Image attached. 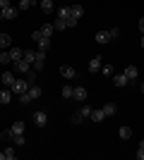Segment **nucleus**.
<instances>
[{
    "label": "nucleus",
    "mask_w": 144,
    "mask_h": 160,
    "mask_svg": "<svg viewBox=\"0 0 144 160\" xmlns=\"http://www.w3.org/2000/svg\"><path fill=\"white\" fill-rule=\"evenodd\" d=\"M96 41H99V43H108V41H113V38H110L108 31H99L96 33Z\"/></svg>",
    "instance_id": "obj_21"
},
{
    "label": "nucleus",
    "mask_w": 144,
    "mask_h": 160,
    "mask_svg": "<svg viewBox=\"0 0 144 160\" xmlns=\"http://www.w3.org/2000/svg\"><path fill=\"white\" fill-rule=\"evenodd\" d=\"M62 98H72V86H62Z\"/></svg>",
    "instance_id": "obj_31"
},
{
    "label": "nucleus",
    "mask_w": 144,
    "mask_h": 160,
    "mask_svg": "<svg viewBox=\"0 0 144 160\" xmlns=\"http://www.w3.org/2000/svg\"><path fill=\"white\" fill-rule=\"evenodd\" d=\"M53 29H55V31H62V29H67V22H65V19H60V17H58V19L53 22Z\"/></svg>",
    "instance_id": "obj_25"
},
{
    "label": "nucleus",
    "mask_w": 144,
    "mask_h": 160,
    "mask_svg": "<svg viewBox=\"0 0 144 160\" xmlns=\"http://www.w3.org/2000/svg\"><path fill=\"white\" fill-rule=\"evenodd\" d=\"M41 10L46 14H51V12H53V0H41Z\"/></svg>",
    "instance_id": "obj_24"
},
{
    "label": "nucleus",
    "mask_w": 144,
    "mask_h": 160,
    "mask_svg": "<svg viewBox=\"0 0 144 160\" xmlns=\"http://www.w3.org/2000/svg\"><path fill=\"white\" fill-rule=\"evenodd\" d=\"M101 72L106 77H113V65H101Z\"/></svg>",
    "instance_id": "obj_30"
},
{
    "label": "nucleus",
    "mask_w": 144,
    "mask_h": 160,
    "mask_svg": "<svg viewBox=\"0 0 144 160\" xmlns=\"http://www.w3.org/2000/svg\"><path fill=\"white\" fill-rule=\"evenodd\" d=\"M101 58H99V55H96V58H91V62H89V72L94 74V72H101Z\"/></svg>",
    "instance_id": "obj_15"
},
{
    "label": "nucleus",
    "mask_w": 144,
    "mask_h": 160,
    "mask_svg": "<svg viewBox=\"0 0 144 160\" xmlns=\"http://www.w3.org/2000/svg\"><path fill=\"white\" fill-rule=\"evenodd\" d=\"M123 74L127 77V84H135V79H137V67H135V65H127Z\"/></svg>",
    "instance_id": "obj_8"
},
{
    "label": "nucleus",
    "mask_w": 144,
    "mask_h": 160,
    "mask_svg": "<svg viewBox=\"0 0 144 160\" xmlns=\"http://www.w3.org/2000/svg\"><path fill=\"white\" fill-rule=\"evenodd\" d=\"M17 12H19V7H3V19H14L17 17Z\"/></svg>",
    "instance_id": "obj_10"
},
{
    "label": "nucleus",
    "mask_w": 144,
    "mask_h": 160,
    "mask_svg": "<svg viewBox=\"0 0 144 160\" xmlns=\"http://www.w3.org/2000/svg\"><path fill=\"white\" fill-rule=\"evenodd\" d=\"M41 93H43V91H41V86H36V84H31L27 93H22V96H19V103H22V105H27V103H31V100L41 98Z\"/></svg>",
    "instance_id": "obj_1"
},
{
    "label": "nucleus",
    "mask_w": 144,
    "mask_h": 160,
    "mask_svg": "<svg viewBox=\"0 0 144 160\" xmlns=\"http://www.w3.org/2000/svg\"><path fill=\"white\" fill-rule=\"evenodd\" d=\"M60 74L65 77V79H77V72L72 69V67H67V65H62V67H60Z\"/></svg>",
    "instance_id": "obj_14"
},
{
    "label": "nucleus",
    "mask_w": 144,
    "mask_h": 160,
    "mask_svg": "<svg viewBox=\"0 0 144 160\" xmlns=\"http://www.w3.org/2000/svg\"><path fill=\"white\" fill-rule=\"evenodd\" d=\"M139 31L144 33V17H142V19H139Z\"/></svg>",
    "instance_id": "obj_39"
},
{
    "label": "nucleus",
    "mask_w": 144,
    "mask_h": 160,
    "mask_svg": "<svg viewBox=\"0 0 144 160\" xmlns=\"http://www.w3.org/2000/svg\"><path fill=\"white\" fill-rule=\"evenodd\" d=\"M43 67H46V50H36L34 60H31V69H34V72H41Z\"/></svg>",
    "instance_id": "obj_2"
},
{
    "label": "nucleus",
    "mask_w": 144,
    "mask_h": 160,
    "mask_svg": "<svg viewBox=\"0 0 144 160\" xmlns=\"http://www.w3.org/2000/svg\"><path fill=\"white\" fill-rule=\"evenodd\" d=\"M24 60H27V62L34 60V50H24Z\"/></svg>",
    "instance_id": "obj_35"
},
{
    "label": "nucleus",
    "mask_w": 144,
    "mask_h": 160,
    "mask_svg": "<svg viewBox=\"0 0 144 160\" xmlns=\"http://www.w3.org/2000/svg\"><path fill=\"white\" fill-rule=\"evenodd\" d=\"M0 81H3V84H5L7 88H12V84H14V74H12V72H3Z\"/></svg>",
    "instance_id": "obj_16"
},
{
    "label": "nucleus",
    "mask_w": 144,
    "mask_h": 160,
    "mask_svg": "<svg viewBox=\"0 0 144 160\" xmlns=\"http://www.w3.org/2000/svg\"><path fill=\"white\" fill-rule=\"evenodd\" d=\"M137 160H144V141H139L137 146Z\"/></svg>",
    "instance_id": "obj_32"
},
{
    "label": "nucleus",
    "mask_w": 144,
    "mask_h": 160,
    "mask_svg": "<svg viewBox=\"0 0 144 160\" xmlns=\"http://www.w3.org/2000/svg\"><path fill=\"white\" fill-rule=\"evenodd\" d=\"M84 98H87V88H84V86L72 88V100H79V103H82Z\"/></svg>",
    "instance_id": "obj_9"
},
{
    "label": "nucleus",
    "mask_w": 144,
    "mask_h": 160,
    "mask_svg": "<svg viewBox=\"0 0 144 160\" xmlns=\"http://www.w3.org/2000/svg\"><path fill=\"white\" fill-rule=\"evenodd\" d=\"M12 134H24V122H14L12 124Z\"/></svg>",
    "instance_id": "obj_27"
},
{
    "label": "nucleus",
    "mask_w": 144,
    "mask_h": 160,
    "mask_svg": "<svg viewBox=\"0 0 144 160\" xmlns=\"http://www.w3.org/2000/svg\"><path fill=\"white\" fill-rule=\"evenodd\" d=\"M67 27H70V29L77 27V19H75V17H70V19H67Z\"/></svg>",
    "instance_id": "obj_37"
},
{
    "label": "nucleus",
    "mask_w": 144,
    "mask_h": 160,
    "mask_svg": "<svg viewBox=\"0 0 144 160\" xmlns=\"http://www.w3.org/2000/svg\"><path fill=\"white\" fill-rule=\"evenodd\" d=\"M31 38H34L36 43H39V50H48V48H51V38H46V36H43V33L39 31V29H36V31L31 33Z\"/></svg>",
    "instance_id": "obj_3"
},
{
    "label": "nucleus",
    "mask_w": 144,
    "mask_h": 160,
    "mask_svg": "<svg viewBox=\"0 0 144 160\" xmlns=\"http://www.w3.org/2000/svg\"><path fill=\"white\" fill-rule=\"evenodd\" d=\"M14 69H17L19 74H27L29 69H31V62H27L24 58H22V60H14Z\"/></svg>",
    "instance_id": "obj_7"
},
{
    "label": "nucleus",
    "mask_w": 144,
    "mask_h": 160,
    "mask_svg": "<svg viewBox=\"0 0 144 160\" xmlns=\"http://www.w3.org/2000/svg\"><path fill=\"white\" fill-rule=\"evenodd\" d=\"M139 88H142V93H144V84H142V86H139Z\"/></svg>",
    "instance_id": "obj_41"
},
{
    "label": "nucleus",
    "mask_w": 144,
    "mask_h": 160,
    "mask_svg": "<svg viewBox=\"0 0 144 160\" xmlns=\"http://www.w3.org/2000/svg\"><path fill=\"white\" fill-rule=\"evenodd\" d=\"M39 31H41L43 36H46V38H51V36H53V31H55V29H53V24H43V27L39 29Z\"/></svg>",
    "instance_id": "obj_22"
},
{
    "label": "nucleus",
    "mask_w": 144,
    "mask_h": 160,
    "mask_svg": "<svg viewBox=\"0 0 144 160\" xmlns=\"http://www.w3.org/2000/svg\"><path fill=\"white\" fill-rule=\"evenodd\" d=\"M108 33H110V38H118V36H120V29H118V27H113Z\"/></svg>",
    "instance_id": "obj_36"
},
{
    "label": "nucleus",
    "mask_w": 144,
    "mask_h": 160,
    "mask_svg": "<svg viewBox=\"0 0 144 160\" xmlns=\"http://www.w3.org/2000/svg\"><path fill=\"white\" fill-rule=\"evenodd\" d=\"M103 112H106V117H113V115L118 112L115 103H106V105H103Z\"/></svg>",
    "instance_id": "obj_19"
},
{
    "label": "nucleus",
    "mask_w": 144,
    "mask_h": 160,
    "mask_svg": "<svg viewBox=\"0 0 144 160\" xmlns=\"http://www.w3.org/2000/svg\"><path fill=\"white\" fill-rule=\"evenodd\" d=\"M10 5H12L10 0H0V10H3V7H10Z\"/></svg>",
    "instance_id": "obj_38"
},
{
    "label": "nucleus",
    "mask_w": 144,
    "mask_h": 160,
    "mask_svg": "<svg viewBox=\"0 0 144 160\" xmlns=\"http://www.w3.org/2000/svg\"><path fill=\"white\" fill-rule=\"evenodd\" d=\"M29 84L27 79H14V84H12V93H17V96H22V93H27L29 91Z\"/></svg>",
    "instance_id": "obj_5"
},
{
    "label": "nucleus",
    "mask_w": 144,
    "mask_h": 160,
    "mask_svg": "<svg viewBox=\"0 0 144 160\" xmlns=\"http://www.w3.org/2000/svg\"><path fill=\"white\" fill-rule=\"evenodd\" d=\"M10 46H12V38L7 33H0V48H10Z\"/></svg>",
    "instance_id": "obj_23"
},
{
    "label": "nucleus",
    "mask_w": 144,
    "mask_h": 160,
    "mask_svg": "<svg viewBox=\"0 0 144 160\" xmlns=\"http://www.w3.org/2000/svg\"><path fill=\"white\" fill-rule=\"evenodd\" d=\"M84 14V7L82 5H70V17H75V19H79Z\"/></svg>",
    "instance_id": "obj_18"
},
{
    "label": "nucleus",
    "mask_w": 144,
    "mask_h": 160,
    "mask_svg": "<svg viewBox=\"0 0 144 160\" xmlns=\"http://www.w3.org/2000/svg\"><path fill=\"white\" fill-rule=\"evenodd\" d=\"M7 62H12V58H10V53H0V65H7Z\"/></svg>",
    "instance_id": "obj_29"
},
{
    "label": "nucleus",
    "mask_w": 144,
    "mask_h": 160,
    "mask_svg": "<svg viewBox=\"0 0 144 160\" xmlns=\"http://www.w3.org/2000/svg\"><path fill=\"white\" fill-rule=\"evenodd\" d=\"M113 84H115L118 88L127 86V77H125V74H113Z\"/></svg>",
    "instance_id": "obj_17"
},
{
    "label": "nucleus",
    "mask_w": 144,
    "mask_h": 160,
    "mask_svg": "<svg viewBox=\"0 0 144 160\" xmlns=\"http://www.w3.org/2000/svg\"><path fill=\"white\" fill-rule=\"evenodd\" d=\"M10 100H12V88H3V91H0V103H3V105H7V103H10Z\"/></svg>",
    "instance_id": "obj_13"
},
{
    "label": "nucleus",
    "mask_w": 144,
    "mask_h": 160,
    "mask_svg": "<svg viewBox=\"0 0 144 160\" xmlns=\"http://www.w3.org/2000/svg\"><path fill=\"white\" fill-rule=\"evenodd\" d=\"M91 122H96V124H99V122H103L106 120V112H103V108H99V110H91Z\"/></svg>",
    "instance_id": "obj_12"
},
{
    "label": "nucleus",
    "mask_w": 144,
    "mask_h": 160,
    "mask_svg": "<svg viewBox=\"0 0 144 160\" xmlns=\"http://www.w3.org/2000/svg\"><path fill=\"white\" fill-rule=\"evenodd\" d=\"M118 134H120V139H130V136H132V129L130 127H120V132H118Z\"/></svg>",
    "instance_id": "obj_26"
},
{
    "label": "nucleus",
    "mask_w": 144,
    "mask_h": 160,
    "mask_svg": "<svg viewBox=\"0 0 144 160\" xmlns=\"http://www.w3.org/2000/svg\"><path fill=\"white\" fill-rule=\"evenodd\" d=\"M7 53H10L12 62H14V60H22V58H24V50H22V48H17V46H10V50H7Z\"/></svg>",
    "instance_id": "obj_11"
},
{
    "label": "nucleus",
    "mask_w": 144,
    "mask_h": 160,
    "mask_svg": "<svg viewBox=\"0 0 144 160\" xmlns=\"http://www.w3.org/2000/svg\"><path fill=\"white\" fill-rule=\"evenodd\" d=\"M29 7H31L29 0H19V12H22V10H29Z\"/></svg>",
    "instance_id": "obj_33"
},
{
    "label": "nucleus",
    "mask_w": 144,
    "mask_h": 160,
    "mask_svg": "<svg viewBox=\"0 0 144 160\" xmlns=\"http://www.w3.org/2000/svg\"><path fill=\"white\" fill-rule=\"evenodd\" d=\"M89 115H91V108H89V105L79 108L77 112H72V124H79V122H82V120H87Z\"/></svg>",
    "instance_id": "obj_4"
},
{
    "label": "nucleus",
    "mask_w": 144,
    "mask_h": 160,
    "mask_svg": "<svg viewBox=\"0 0 144 160\" xmlns=\"http://www.w3.org/2000/svg\"><path fill=\"white\" fill-rule=\"evenodd\" d=\"M34 124H36V127H46V124H48V115L46 112H43V110H39V112H34Z\"/></svg>",
    "instance_id": "obj_6"
},
{
    "label": "nucleus",
    "mask_w": 144,
    "mask_h": 160,
    "mask_svg": "<svg viewBox=\"0 0 144 160\" xmlns=\"http://www.w3.org/2000/svg\"><path fill=\"white\" fill-rule=\"evenodd\" d=\"M29 2H34V0H29Z\"/></svg>",
    "instance_id": "obj_42"
},
{
    "label": "nucleus",
    "mask_w": 144,
    "mask_h": 160,
    "mask_svg": "<svg viewBox=\"0 0 144 160\" xmlns=\"http://www.w3.org/2000/svg\"><path fill=\"white\" fill-rule=\"evenodd\" d=\"M10 139H14V143H17V146H24V143H27V141H24V134H12Z\"/></svg>",
    "instance_id": "obj_28"
},
{
    "label": "nucleus",
    "mask_w": 144,
    "mask_h": 160,
    "mask_svg": "<svg viewBox=\"0 0 144 160\" xmlns=\"http://www.w3.org/2000/svg\"><path fill=\"white\" fill-rule=\"evenodd\" d=\"M3 153H5L7 160H14V148H7V151H3Z\"/></svg>",
    "instance_id": "obj_34"
},
{
    "label": "nucleus",
    "mask_w": 144,
    "mask_h": 160,
    "mask_svg": "<svg viewBox=\"0 0 144 160\" xmlns=\"http://www.w3.org/2000/svg\"><path fill=\"white\" fill-rule=\"evenodd\" d=\"M58 17L67 22V19H70V5H62V7H58Z\"/></svg>",
    "instance_id": "obj_20"
},
{
    "label": "nucleus",
    "mask_w": 144,
    "mask_h": 160,
    "mask_svg": "<svg viewBox=\"0 0 144 160\" xmlns=\"http://www.w3.org/2000/svg\"><path fill=\"white\" fill-rule=\"evenodd\" d=\"M142 48H144V33H142Z\"/></svg>",
    "instance_id": "obj_40"
}]
</instances>
